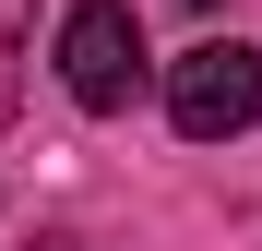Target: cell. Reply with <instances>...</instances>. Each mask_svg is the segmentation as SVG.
<instances>
[{"label": "cell", "instance_id": "obj_1", "mask_svg": "<svg viewBox=\"0 0 262 251\" xmlns=\"http://www.w3.org/2000/svg\"><path fill=\"white\" fill-rule=\"evenodd\" d=\"M167 120H179V144H227L262 120V48L250 36H203V48L167 60Z\"/></svg>", "mask_w": 262, "mask_h": 251}, {"label": "cell", "instance_id": "obj_2", "mask_svg": "<svg viewBox=\"0 0 262 251\" xmlns=\"http://www.w3.org/2000/svg\"><path fill=\"white\" fill-rule=\"evenodd\" d=\"M143 24H131V0H72V24H60V84H72V108H96L119 120L131 96H143Z\"/></svg>", "mask_w": 262, "mask_h": 251}, {"label": "cell", "instance_id": "obj_3", "mask_svg": "<svg viewBox=\"0 0 262 251\" xmlns=\"http://www.w3.org/2000/svg\"><path fill=\"white\" fill-rule=\"evenodd\" d=\"M24 48H36V0H0V120L24 108Z\"/></svg>", "mask_w": 262, "mask_h": 251}, {"label": "cell", "instance_id": "obj_4", "mask_svg": "<svg viewBox=\"0 0 262 251\" xmlns=\"http://www.w3.org/2000/svg\"><path fill=\"white\" fill-rule=\"evenodd\" d=\"M36 251H83V239H36Z\"/></svg>", "mask_w": 262, "mask_h": 251}, {"label": "cell", "instance_id": "obj_5", "mask_svg": "<svg viewBox=\"0 0 262 251\" xmlns=\"http://www.w3.org/2000/svg\"><path fill=\"white\" fill-rule=\"evenodd\" d=\"M179 12H214V0H179Z\"/></svg>", "mask_w": 262, "mask_h": 251}]
</instances>
